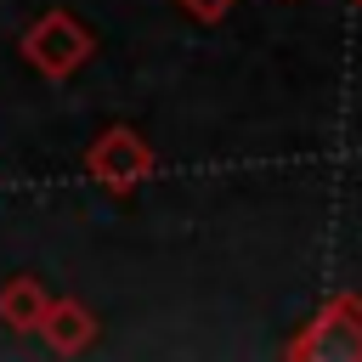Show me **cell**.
Masks as SVG:
<instances>
[{"label": "cell", "mask_w": 362, "mask_h": 362, "mask_svg": "<svg viewBox=\"0 0 362 362\" xmlns=\"http://www.w3.org/2000/svg\"><path fill=\"white\" fill-rule=\"evenodd\" d=\"M181 6H187V11L198 17V23H221V17H226V11L238 6V0H181Z\"/></svg>", "instance_id": "obj_6"}, {"label": "cell", "mask_w": 362, "mask_h": 362, "mask_svg": "<svg viewBox=\"0 0 362 362\" xmlns=\"http://www.w3.org/2000/svg\"><path fill=\"white\" fill-rule=\"evenodd\" d=\"M85 170H90V181H102L107 192H130V187H141V181L158 170V158H153V141H147L141 130L107 124V130L90 141Z\"/></svg>", "instance_id": "obj_2"}, {"label": "cell", "mask_w": 362, "mask_h": 362, "mask_svg": "<svg viewBox=\"0 0 362 362\" xmlns=\"http://www.w3.org/2000/svg\"><path fill=\"white\" fill-rule=\"evenodd\" d=\"M45 305H51V294H45L40 277H11V283L0 288V322L17 328V334H40Z\"/></svg>", "instance_id": "obj_5"}, {"label": "cell", "mask_w": 362, "mask_h": 362, "mask_svg": "<svg viewBox=\"0 0 362 362\" xmlns=\"http://www.w3.org/2000/svg\"><path fill=\"white\" fill-rule=\"evenodd\" d=\"M356 11H362V0H356Z\"/></svg>", "instance_id": "obj_7"}, {"label": "cell", "mask_w": 362, "mask_h": 362, "mask_svg": "<svg viewBox=\"0 0 362 362\" xmlns=\"http://www.w3.org/2000/svg\"><path fill=\"white\" fill-rule=\"evenodd\" d=\"M294 362H362V294H334L294 339H288Z\"/></svg>", "instance_id": "obj_1"}, {"label": "cell", "mask_w": 362, "mask_h": 362, "mask_svg": "<svg viewBox=\"0 0 362 362\" xmlns=\"http://www.w3.org/2000/svg\"><path fill=\"white\" fill-rule=\"evenodd\" d=\"M40 334H45L51 351L74 356V351H85V345L96 339V317H90V305H79V300H51L45 317H40Z\"/></svg>", "instance_id": "obj_4"}, {"label": "cell", "mask_w": 362, "mask_h": 362, "mask_svg": "<svg viewBox=\"0 0 362 362\" xmlns=\"http://www.w3.org/2000/svg\"><path fill=\"white\" fill-rule=\"evenodd\" d=\"M96 51V40L79 28V17H68V11H45L40 23H28V34H23V57H28V68H40L45 79H68L85 57Z\"/></svg>", "instance_id": "obj_3"}]
</instances>
